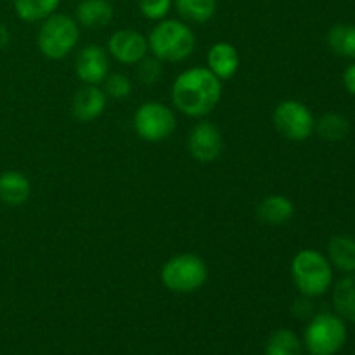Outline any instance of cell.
Segmentation results:
<instances>
[{
    "label": "cell",
    "mask_w": 355,
    "mask_h": 355,
    "mask_svg": "<svg viewBox=\"0 0 355 355\" xmlns=\"http://www.w3.org/2000/svg\"><path fill=\"white\" fill-rule=\"evenodd\" d=\"M149 51L159 61H186L196 47V37L186 23L177 19L158 21L148 38Z\"/></svg>",
    "instance_id": "3"
},
{
    "label": "cell",
    "mask_w": 355,
    "mask_h": 355,
    "mask_svg": "<svg viewBox=\"0 0 355 355\" xmlns=\"http://www.w3.org/2000/svg\"><path fill=\"white\" fill-rule=\"evenodd\" d=\"M295 214V207L291 203L290 198L283 196V194H272L260 201L259 208H257V215L262 222L270 225H281L286 224Z\"/></svg>",
    "instance_id": "18"
},
{
    "label": "cell",
    "mask_w": 355,
    "mask_h": 355,
    "mask_svg": "<svg viewBox=\"0 0 355 355\" xmlns=\"http://www.w3.org/2000/svg\"><path fill=\"white\" fill-rule=\"evenodd\" d=\"M177 12L191 23H207L217 12V0H175Z\"/></svg>",
    "instance_id": "21"
},
{
    "label": "cell",
    "mask_w": 355,
    "mask_h": 355,
    "mask_svg": "<svg viewBox=\"0 0 355 355\" xmlns=\"http://www.w3.org/2000/svg\"><path fill=\"white\" fill-rule=\"evenodd\" d=\"M187 149L196 162H215L224 149V139L217 125L207 120L194 125L187 137Z\"/></svg>",
    "instance_id": "9"
},
{
    "label": "cell",
    "mask_w": 355,
    "mask_h": 355,
    "mask_svg": "<svg viewBox=\"0 0 355 355\" xmlns=\"http://www.w3.org/2000/svg\"><path fill=\"white\" fill-rule=\"evenodd\" d=\"M328 45L336 55L355 59V24H335L328 33Z\"/></svg>",
    "instance_id": "22"
},
{
    "label": "cell",
    "mask_w": 355,
    "mask_h": 355,
    "mask_svg": "<svg viewBox=\"0 0 355 355\" xmlns=\"http://www.w3.org/2000/svg\"><path fill=\"white\" fill-rule=\"evenodd\" d=\"M331 288V302L335 314H338L345 322L355 324V272L347 274Z\"/></svg>",
    "instance_id": "16"
},
{
    "label": "cell",
    "mask_w": 355,
    "mask_h": 355,
    "mask_svg": "<svg viewBox=\"0 0 355 355\" xmlns=\"http://www.w3.org/2000/svg\"><path fill=\"white\" fill-rule=\"evenodd\" d=\"M104 94L111 99H127L132 92V82L127 75L121 73H111L104 78Z\"/></svg>",
    "instance_id": "24"
},
{
    "label": "cell",
    "mask_w": 355,
    "mask_h": 355,
    "mask_svg": "<svg viewBox=\"0 0 355 355\" xmlns=\"http://www.w3.org/2000/svg\"><path fill=\"white\" fill-rule=\"evenodd\" d=\"M61 0H12L17 17L24 23H42L55 12Z\"/></svg>",
    "instance_id": "19"
},
{
    "label": "cell",
    "mask_w": 355,
    "mask_h": 355,
    "mask_svg": "<svg viewBox=\"0 0 355 355\" xmlns=\"http://www.w3.org/2000/svg\"><path fill=\"white\" fill-rule=\"evenodd\" d=\"M343 85H345L347 92L355 96V61L343 71Z\"/></svg>",
    "instance_id": "28"
},
{
    "label": "cell",
    "mask_w": 355,
    "mask_h": 355,
    "mask_svg": "<svg viewBox=\"0 0 355 355\" xmlns=\"http://www.w3.org/2000/svg\"><path fill=\"white\" fill-rule=\"evenodd\" d=\"M293 312L297 318L304 319V318H309V315L312 314V305H311V298L309 297H304L300 298V300L295 302L293 305Z\"/></svg>",
    "instance_id": "27"
},
{
    "label": "cell",
    "mask_w": 355,
    "mask_h": 355,
    "mask_svg": "<svg viewBox=\"0 0 355 355\" xmlns=\"http://www.w3.org/2000/svg\"><path fill=\"white\" fill-rule=\"evenodd\" d=\"M9 38H10L9 30H7L6 24L0 23V49H3L7 44H9Z\"/></svg>",
    "instance_id": "29"
},
{
    "label": "cell",
    "mask_w": 355,
    "mask_h": 355,
    "mask_svg": "<svg viewBox=\"0 0 355 355\" xmlns=\"http://www.w3.org/2000/svg\"><path fill=\"white\" fill-rule=\"evenodd\" d=\"M31 194V184L23 172L7 170L0 173V201L7 207H21Z\"/></svg>",
    "instance_id": "15"
},
{
    "label": "cell",
    "mask_w": 355,
    "mask_h": 355,
    "mask_svg": "<svg viewBox=\"0 0 355 355\" xmlns=\"http://www.w3.org/2000/svg\"><path fill=\"white\" fill-rule=\"evenodd\" d=\"M163 75V64L158 58H142L137 62V76L142 83L146 85H153V83L158 82Z\"/></svg>",
    "instance_id": "25"
},
{
    "label": "cell",
    "mask_w": 355,
    "mask_h": 355,
    "mask_svg": "<svg viewBox=\"0 0 355 355\" xmlns=\"http://www.w3.org/2000/svg\"><path fill=\"white\" fill-rule=\"evenodd\" d=\"M172 9V0H139V10L149 21L165 19Z\"/></svg>",
    "instance_id": "26"
},
{
    "label": "cell",
    "mask_w": 355,
    "mask_h": 355,
    "mask_svg": "<svg viewBox=\"0 0 355 355\" xmlns=\"http://www.w3.org/2000/svg\"><path fill=\"white\" fill-rule=\"evenodd\" d=\"M107 96L104 90L97 85H85L75 94L73 97V116L82 123H89V121L96 120L106 110Z\"/></svg>",
    "instance_id": "12"
},
{
    "label": "cell",
    "mask_w": 355,
    "mask_h": 355,
    "mask_svg": "<svg viewBox=\"0 0 355 355\" xmlns=\"http://www.w3.org/2000/svg\"><path fill=\"white\" fill-rule=\"evenodd\" d=\"M113 6L110 0H82L75 9V19L89 30L106 28L113 19Z\"/></svg>",
    "instance_id": "14"
},
{
    "label": "cell",
    "mask_w": 355,
    "mask_h": 355,
    "mask_svg": "<svg viewBox=\"0 0 355 355\" xmlns=\"http://www.w3.org/2000/svg\"><path fill=\"white\" fill-rule=\"evenodd\" d=\"M80 40V24L66 14H52L42 21L37 35L38 51L52 61L64 59Z\"/></svg>",
    "instance_id": "4"
},
{
    "label": "cell",
    "mask_w": 355,
    "mask_h": 355,
    "mask_svg": "<svg viewBox=\"0 0 355 355\" xmlns=\"http://www.w3.org/2000/svg\"><path fill=\"white\" fill-rule=\"evenodd\" d=\"M291 277L302 297L318 298L333 286L335 269L321 252L305 248L291 260Z\"/></svg>",
    "instance_id": "2"
},
{
    "label": "cell",
    "mask_w": 355,
    "mask_h": 355,
    "mask_svg": "<svg viewBox=\"0 0 355 355\" xmlns=\"http://www.w3.org/2000/svg\"><path fill=\"white\" fill-rule=\"evenodd\" d=\"M207 64L218 80H229L238 73L239 54L229 42H217L208 51Z\"/></svg>",
    "instance_id": "13"
},
{
    "label": "cell",
    "mask_w": 355,
    "mask_h": 355,
    "mask_svg": "<svg viewBox=\"0 0 355 355\" xmlns=\"http://www.w3.org/2000/svg\"><path fill=\"white\" fill-rule=\"evenodd\" d=\"M107 51L121 64H137L149 51L148 38L135 30H118L107 40Z\"/></svg>",
    "instance_id": "11"
},
{
    "label": "cell",
    "mask_w": 355,
    "mask_h": 355,
    "mask_svg": "<svg viewBox=\"0 0 355 355\" xmlns=\"http://www.w3.org/2000/svg\"><path fill=\"white\" fill-rule=\"evenodd\" d=\"M328 260L333 269L343 274L355 272V238L333 236L328 243Z\"/></svg>",
    "instance_id": "17"
},
{
    "label": "cell",
    "mask_w": 355,
    "mask_h": 355,
    "mask_svg": "<svg viewBox=\"0 0 355 355\" xmlns=\"http://www.w3.org/2000/svg\"><path fill=\"white\" fill-rule=\"evenodd\" d=\"M276 130L293 142L307 141L315 130V118L309 106L295 99L281 101L272 114Z\"/></svg>",
    "instance_id": "8"
},
{
    "label": "cell",
    "mask_w": 355,
    "mask_h": 355,
    "mask_svg": "<svg viewBox=\"0 0 355 355\" xmlns=\"http://www.w3.org/2000/svg\"><path fill=\"white\" fill-rule=\"evenodd\" d=\"M177 118L172 107L162 103H144L134 114V130L142 141L162 142L175 132Z\"/></svg>",
    "instance_id": "7"
},
{
    "label": "cell",
    "mask_w": 355,
    "mask_h": 355,
    "mask_svg": "<svg viewBox=\"0 0 355 355\" xmlns=\"http://www.w3.org/2000/svg\"><path fill=\"white\" fill-rule=\"evenodd\" d=\"M319 137L329 142H338L349 135L350 121L340 113H326L315 120V130Z\"/></svg>",
    "instance_id": "20"
},
{
    "label": "cell",
    "mask_w": 355,
    "mask_h": 355,
    "mask_svg": "<svg viewBox=\"0 0 355 355\" xmlns=\"http://www.w3.org/2000/svg\"><path fill=\"white\" fill-rule=\"evenodd\" d=\"M207 263L194 253H180L172 257L162 267V283L173 293H194L207 283Z\"/></svg>",
    "instance_id": "6"
},
{
    "label": "cell",
    "mask_w": 355,
    "mask_h": 355,
    "mask_svg": "<svg viewBox=\"0 0 355 355\" xmlns=\"http://www.w3.org/2000/svg\"><path fill=\"white\" fill-rule=\"evenodd\" d=\"M222 99V80L208 68H189L172 83V103L182 114L203 118L218 106Z\"/></svg>",
    "instance_id": "1"
},
{
    "label": "cell",
    "mask_w": 355,
    "mask_h": 355,
    "mask_svg": "<svg viewBox=\"0 0 355 355\" xmlns=\"http://www.w3.org/2000/svg\"><path fill=\"white\" fill-rule=\"evenodd\" d=\"M266 355H304V347L291 329H277L267 340Z\"/></svg>",
    "instance_id": "23"
},
{
    "label": "cell",
    "mask_w": 355,
    "mask_h": 355,
    "mask_svg": "<svg viewBox=\"0 0 355 355\" xmlns=\"http://www.w3.org/2000/svg\"><path fill=\"white\" fill-rule=\"evenodd\" d=\"M75 73L85 85H99L110 75V58L101 45H87L76 54Z\"/></svg>",
    "instance_id": "10"
},
{
    "label": "cell",
    "mask_w": 355,
    "mask_h": 355,
    "mask_svg": "<svg viewBox=\"0 0 355 355\" xmlns=\"http://www.w3.org/2000/svg\"><path fill=\"white\" fill-rule=\"evenodd\" d=\"M347 343V322L338 314L312 315L304 331V347L311 355H336Z\"/></svg>",
    "instance_id": "5"
}]
</instances>
